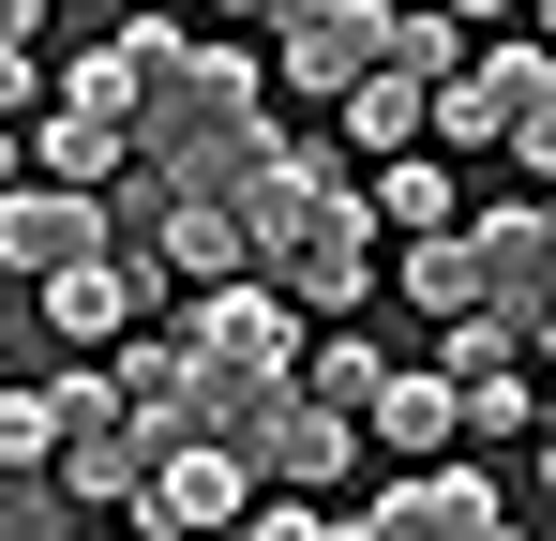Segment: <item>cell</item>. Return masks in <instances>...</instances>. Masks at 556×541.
<instances>
[{
  "instance_id": "6da1fadb",
  "label": "cell",
  "mask_w": 556,
  "mask_h": 541,
  "mask_svg": "<svg viewBox=\"0 0 556 541\" xmlns=\"http://www.w3.org/2000/svg\"><path fill=\"white\" fill-rule=\"evenodd\" d=\"M286 121H271V76L241 61V46H181L166 15H151V90H136V166L105 196V226L121 241H151L166 211H241L256 180H271Z\"/></svg>"
},
{
  "instance_id": "7a4b0ae2",
  "label": "cell",
  "mask_w": 556,
  "mask_h": 541,
  "mask_svg": "<svg viewBox=\"0 0 556 541\" xmlns=\"http://www.w3.org/2000/svg\"><path fill=\"white\" fill-rule=\"evenodd\" d=\"M241 256H256V286L316 301V316H346L362 286H391V270H376V196L331 166V151H301V136H286L271 180L241 196Z\"/></svg>"
},
{
  "instance_id": "3957f363",
  "label": "cell",
  "mask_w": 556,
  "mask_h": 541,
  "mask_svg": "<svg viewBox=\"0 0 556 541\" xmlns=\"http://www.w3.org/2000/svg\"><path fill=\"white\" fill-rule=\"evenodd\" d=\"M61 391V496L76 512H136V481H151V437H136V391H121V361H76V376H46Z\"/></svg>"
},
{
  "instance_id": "277c9868",
  "label": "cell",
  "mask_w": 556,
  "mask_h": 541,
  "mask_svg": "<svg viewBox=\"0 0 556 541\" xmlns=\"http://www.w3.org/2000/svg\"><path fill=\"white\" fill-rule=\"evenodd\" d=\"M556 90V46H527V30H496V46H466V76L421 105V136L437 151H511V121Z\"/></svg>"
},
{
  "instance_id": "5b68a950",
  "label": "cell",
  "mask_w": 556,
  "mask_h": 541,
  "mask_svg": "<svg viewBox=\"0 0 556 541\" xmlns=\"http://www.w3.org/2000/svg\"><path fill=\"white\" fill-rule=\"evenodd\" d=\"M466 256H481V316H511L527 361H542V331H556V196L481 211V226H466Z\"/></svg>"
},
{
  "instance_id": "8992f818",
  "label": "cell",
  "mask_w": 556,
  "mask_h": 541,
  "mask_svg": "<svg viewBox=\"0 0 556 541\" xmlns=\"http://www.w3.org/2000/svg\"><path fill=\"white\" fill-rule=\"evenodd\" d=\"M331 527H346V541H527L511 496H496L481 466H406L376 512H331Z\"/></svg>"
},
{
  "instance_id": "52a82bcc",
  "label": "cell",
  "mask_w": 556,
  "mask_h": 541,
  "mask_svg": "<svg viewBox=\"0 0 556 541\" xmlns=\"http://www.w3.org/2000/svg\"><path fill=\"white\" fill-rule=\"evenodd\" d=\"M391 15H406V0H286L271 15L286 90H362L376 61H391Z\"/></svg>"
},
{
  "instance_id": "ba28073f",
  "label": "cell",
  "mask_w": 556,
  "mask_h": 541,
  "mask_svg": "<svg viewBox=\"0 0 556 541\" xmlns=\"http://www.w3.org/2000/svg\"><path fill=\"white\" fill-rule=\"evenodd\" d=\"M91 256H121L105 196H76V180H15V196H0V270H15V286H46V270H91Z\"/></svg>"
},
{
  "instance_id": "9c48e42d",
  "label": "cell",
  "mask_w": 556,
  "mask_h": 541,
  "mask_svg": "<svg viewBox=\"0 0 556 541\" xmlns=\"http://www.w3.org/2000/svg\"><path fill=\"white\" fill-rule=\"evenodd\" d=\"M346 451H362V422H346V406L271 391V406H256V437H241V466H256V496H331V481H346Z\"/></svg>"
},
{
  "instance_id": "30bf717a",
  "label": "cell",
  "mask_w": 556,
  "mask_h": 541,
  "mask_svg": "<svg viewBox=\"0 0 556 541\" xmlns=\"http://www.w3.org/2000/svg\"><path fill=\"white\" fill-rule=\"evenodd\" d=\"M121 391H136V437H151V466H166V451H195V437H226V391L195 376V347H181V331L121 347Z\"/></svg>"
},
{
  "instance_id": "8fae6325",
  "label": "cell",
  "mask_w": 556,
  "mask_h": 541,
  "mask_svg": "<svg viewBox=\"0 0 556 541\" xmlns=\"http://www.w3.org/2000/svg\"><path fill=\"white\" fill-rule=\"evenodd\" d=\"M136 512H151V527H226V512H256V466H241V451L226 437H195V451H166V466H151V481H136Z\"/></svg>"
},
{
  "instance_id": "7c38bea8",
  "label": "cell",
  "mask_w": 556,
  "mask_h": 541,
  "mask_svg": "<svg viewBox=\"0 0 556 541\" xmlns=\"http://www.w3.org/2000/svg\"><path fill=\"white\" fill-rule=\"evenodd\" d=\"M121 316H166V270L136 256V241H121V256H91V270H46V331H76V347H105Z\"/></svg>"
},
{
  "instance_id": "4fadbf2b",
  "label": "cell",
  "mask_w": 556,
  "mask_h": 541,
  "mask_svg": "<svg viewBox=\"0 0 556 541\" xmlns=\"http://www.w3.org/2000/svg\"><path fill=\"white\" fill-rule=\"evenodd\" d=\"M362 437L391 451V466H437V451L466 437V391H452V376H437V361H421V376L391 361V391H376V406H362Z\"/></svg>"
},
{
  "instance_id": "5bb4252c",
  "label": "cell",
  "mask_w": 556,
  "mask_h": 541,
  "mask_svg": "<svg viewBox=\"0 0 556 541\" xmlns=\"http://www.w3.org/2000/svg\"><path fill=\"white\" fill-rule=\"evenodd\" d=\"M136 90H151V15H136V30H105V46H76V76H61V121H105V136L136 151Z\"/></svg>"
},
{
  "instance_id": "9a60e30c",
  "label": "cell",
  "mask_w": 556,
  "mask_h": 541,
  "mask_svg": "<svg viewBox=\"0 0 556 541\" xmlns=\"http://www.w3.org/2000/svg\"><path fill=\"white\" fill-rule=\"evenodd\" d=\"M136 256H151V270H195V286H241V270H256V256H241V211H166Z\"/></svg>"
},
{
  "instance_id": "2e32d148",
  "label": "cell",
  "mask_w": 556,
  "mask_h": 541,
  "mask_svg": "<svg viewBox=\"0 0 556 541\" xmlns=\"http://www.w3.org/2000/svg\"><path fill=\"white\" fill-rule=\"evenodd\" d=\"M437 226H452L437 151H391V166H376V241H437Z\"/></svg>"
},
{
  "instance_id": "e0dca14e",
  "label": "cell",
  "mask_w": 556,
  "mask_h": 541,
  "mask_svg": "<svg viewBox=\"0 0 556 541\" xmlns=\"http://www.w3.org/2000/svg\"><path fill=\"white\" fill-rule=\"evenodd\" d=\"M421 105H437V90H421V76H391V61H376V76L346 90V151H421Z\"/></svg>"
},
{
  "instance_id": "ac0fdd59",
  "label": "cell",
  "mask_w": 556,
  "mask_h": 541,
  "mask_svg": "<svg viewBox=\"0 0 556 541\" xmlns=\"http://www.w3.org/2000/svg\"><path fill=\"white\" fill-rule=\"evenodd\" d=\"M121 166H136V151H121L105 121H46V136H30V180H76V196H121Z\"/></svg>"
},
{
  "instance_id": "d6986e66",
  "label": "cell",
  "mask_w": 556,
  "mask_h": 541,
  "mask_svg": "<svg viewBox=\"0 0 556 541\" xmlns=\"http://www.w3.org/2000/svg\"><path fill=\"white\" fill-rule=\"evenodd\" d=\"M406 301H421V316H481V256H466V226L406 241Z\"/></svg>"
},
{
  "instance_id": "ffe728a7",
  "label": "cell",
  "mask_w": 556,
  "mask_h": 541,
  "mask_svg": "<svg viewBox=\"0 0 556 541\" xmlns=\"http://www.w3.org/2000/svg\"><path fill=\"white\" fill-rule=\"evenodd\" d=\"M0 466L15 481H61V391H15L0 376Z\"/></svg>"
},
{
  "instance_id": "44dd1931",
  "label": "cell",
  "mask_w": 556,
  "mask_h": 541,
  "mask_svg": "<svg viewBox=\"0 0 556 541\" xmlns=\"http://www.w3.org/2000/svg\"><path fill=\"white\" fill-rule=\"evenodd\" d=\"M301 391H316V406H346V422H362L376 391H391V347H362V331H331V347L301 361Z\"/></svg>"
},
{
  "instance_id": "7402d4cb",
  "label": "cell",
  "mask_w": 556,
  "mask_h": 541,
  "mask_svg": "<svg viewBox=\"0 0 556 541\" xmlns=\"http://www.w3.org/2000/svg\"><path fill=\"white\" fill-rule=\"evenodd\" d=\"M437 376H452V391H481V376H527V331H511V316H452Z\"/></svg>"
},
{
  "instance_id": "603a6c76",
  "label": "cell",
  "mask_w": 556,
  "mask_h": 541,
  "mask_svg": "<svg viewBox=\"0 0 556 541\" xmlns=\"http://www.w3.org/2000/svg\"><path fill=\"white\" fill-rule=\"evenodd\" d=\"M391 76L452 90V76H466V30H452V15H421V0H406V15H391Z\"/></svg>"
},
{
  "instance_id": "cb8c5ba5",
  "label": "cell",
  "mask_w": 556,
  "mask_h": 541,
  "mask_svg": "<svg viewBox=\"0 0 556 541\" xmlns=\"http://www.w3.org/2000/svg\"><path fill=\"white\" fill-rule=\"evenodd\" d=\"M211 541H346V527H331V512H286V496H256V512H226Z\"/></svg>"
},
{
  "instance_id": "d4e9b609",
  "label": "cell",
  "mask_w": 556,
  "mask_h": 541,
  "mask_svg": "<svg viewBox=\"0 0 556 541\" xmlns=\"http://www.w3.org/2000/svg\"><path fill=\"white\" fill-rule=\"evenodd\" d=\"M527 422H542L527 376H481V391H466V437H527Z\"/></svg>"
},
{
  "instance_id": "484cf974",
  "label": "cell",
  "mask_w": 556,
  "mask_h": 541,
  "mask_svg": "<svg viewBox=\"0 0 556 541\" xmlns=\"http://www.w3.org/2000/svg\"><path fill=\"white\" fill-rule=\"evenodd\" d=\"M46 512H61V481H15V466H0V541H61Z\"/></svg>"
},
{
  "instance_id": "4316f807",
  "label": "cell",
  "mask_w": 556,
  "mask_h": 541,
  "mask_svg": "<svg viewBox=\"0 0 556 541\" xmlns=\"http://www.w3.org/2000/svg\"><path fill=\"white\" fill-rule=\"evenodd\" d=\"M511 166H527V180H542V196H556V90H542V105H527V121H511Z\"/></svg>"
},
{
  "instance_id": "83f0119b",
  "label": "cell",
  "mask_w": 556,
  "mask_h": 541,
  "mask_svg": "<svg viewBox=\"0 0 556 541\" xmlns=\"http://www.w3.org/2000/svg\"><path fill=\"white\" fill-rule=\"evenodd\" d=\"M30 90H46V46H15V30H0V121H15Z\"/></svg>"
},
{
  "instance_id": "f1b7e54d",
  "label": "cell",
  "mask_w": 556,
  "mask_h": 541,
  "mask_svg": "<svg viewBox=\"0 0 556 541\" xmlns=\"http://www.w3.org/2000/svg\"><path fill=\"white\" fill-rule=\"evenodd\" d=\"M421 15H452V30H481V15H511V0H421Z\"/></svg>"
},
{
  "instance_id": "f546056e",
  "label": "cell",
  "mask_w": 556,
  "mask_h": 541,
  "mask_svg": "<svg viewBox=\"0 0 556 541\" xmlns=\"http://www.w3.org/2000/svg\"><path fill=\"white\" fill-rule=\"evenodd\" d=\"M527 437H542V496H556V391H542V422H527Z\"/></svg>"
},
{
  "instance_id": "4dcf8cb0",
  "label": "cell",
  "mask_w": 556,
  "mask_h": 541,
  "mask_svg": "<svg viewBox=\"0 0 556 541\" xmlns=\"http://www.w3.org/2000/svg\"><path fill=\"white\" fill-rule=\"evenodd\" d=\"M0 30H15V46H30V30H46V0H0Z\"/></svg>"
},
{
  "instance_id": "1f68e13d",
  "label": "cell",
  "mask_w": 556,
  "mask_h": 541,
  "mask_svg": "<svg viewBox=\"0 0 556 541\" xmlns=\"http://www.w3.org/2000/svg\"><path fill=\"white\" fill-rule=\"evenodd\" d=\"M15 180H30V136H0V196H15Z\"/></svg>"
},
{
  "instance_id": "d6a6232c",
  "label": "cell",
  "mask_w": 556,
  "mask_h": 541,
  "mask_svg": "<svg viewBox=\"0 0 556 541\" xmlns=\"http://www.w3.org/2000/svg\"><path fill=\"white\" fill-rule=\"evenodd\" d=\"M0 361H15V270H0Z\"/></svg>"
},
{
  "instance_id": "836d02e7",
  "label": "cell",
  "mask_w": 556,
  "mask_h": 541,
  "mask_svg": "<svg viewBox=\"0 0 556 541\" xmlns=\"http://www.w3.org/2000/svg\"><path fill=\"white\" fill-rule=\"evenodd\" d=\"M211 15H271V0H211Z\"/></svg>"
},
{
  "instance_id": "e575fe53",
  "label": "cell",
  "mask_w": 556,
  "mask_h": 541,
  "mask_svg": "<svg viewBox=\"0 0 556 541\" xmlns=\"http://www.w3.org/2000/svg\"><path fill=\"white\" fill-rule=\"evenodd\" d=\"M542 46H556V0H542Z\"/></svg>"
},
{
  "instance_id": "d590c367",
  "label": "cell",
  "mask_w": 556,
  "mask_h": 541,
  "mask_svg": "<svg viewBox=\"0 0 556 541\" xmlns=\"http://www.w3.org/2000/svg\"><path fill=\"white\" fill-rule=\"evenodd\" d=\"M542 361H556V331H542Z\"/></svg>"
},
{
  "instance_id": "8d00e7d4",
  "label": "cell",
  "mask_w": 556,
  "mask_h": 541,
  "mask_svg": "<svg viewBox=\"0 0 556 541\" xmlns=\"http://www.w3.org/2000/svg\"><path fill=\"white\" fill-rule=\"evenodd\" d=\"M0 376H15V361H0Z\"/></svg>"
},
{
  "instance_id": "74e56055",
  "label": "cell",
  "mask_w": 556,
  "mask_h": 541,
  "mask_svg": "<svg viewBox=\"0 0 556 541\" xmlns=\"http://www.w3.org/2000/svg\"><path fill=\"white\" fill-rule=\"evenodd\" d=\"M271 15H286V0H271Z\"/></svg>"
}]
</instances>
